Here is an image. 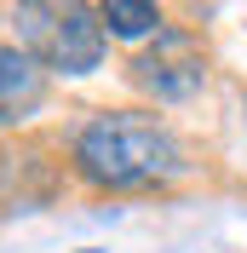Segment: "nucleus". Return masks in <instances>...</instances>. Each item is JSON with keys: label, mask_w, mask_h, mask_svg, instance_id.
Instances as JSON below:
<instances>
[{"label": "nucleus", "mask_w": 247, "mask_h": 253, "mask_svg": "<svg viewBox=\"0 0 247 253\" xmlns=\"http://www.w3.org/2000/svg\"><path fill=\"white\" fill-rule=\"evenodd\" d=\"M75 167L98 190H161L184 178L190 156L178 132L150 110H104L81 126L75 138Z\"/></svg>", "instance_id": "f257e3e1"}, {"label": "nucleus", "mask_w": 247, "mask_h": 253, "mask_svg": "<svg viewBox=\"0 0 247 253\" xmlns=\"http://www.w3.org/2000/svg\"><path fill=\"white\" fill-rule=\"evenodd\" d=\"M17 52L52 75H86L104 63V23H98L92 6H17Z\"/></svg>", "instance_id": "f03ea898"}, {"label": "nucleus", "mask_w": 247, "mask_h": 253, "mask_svg": "<svg viewBox=\"0 0 247 253\" xmlns=\"http://www.w3.org/2000/svg\"><path fill=\"white\" fill-rule=\"evenodd\" d=\"M132 81H138L150 98H161V104H184V98H196L201 81H207V58H201L196 35L161 29L155 46L132 58Z\"/></svg>", "instance_id": "7ed1b4c3"}, {"label": "nucleus", "mask_w": 247, "mask_h": 253, "mask_svg": "<svg viewBox=\"0 0 247 253\" xmlns=\"http://www.w3.org/2000/svg\"><path fill=\"white\" fill-rule=\"evenodd\" d=\"M41 63H29L17 46H0V126L23 121V115L41 104Z\"/></svg>", "instance_id": "20e7f679"}, {"label": "nucleus", "mask_w": 247, "mask_h": 253, "mask_svg": "<svg viewBox=\"0 0 247 253\" xmlns=\"http://www.w3.org/2000/svg\"><path fill=\"white\" fill-rule=\"evenodd\" d=\"M98 23H104V35H121V41H144V35L167 29V17L155 12V6H138V0H109V6H98Z\"/></svg>", "instance_id": "39448f33"}]
</instances>
